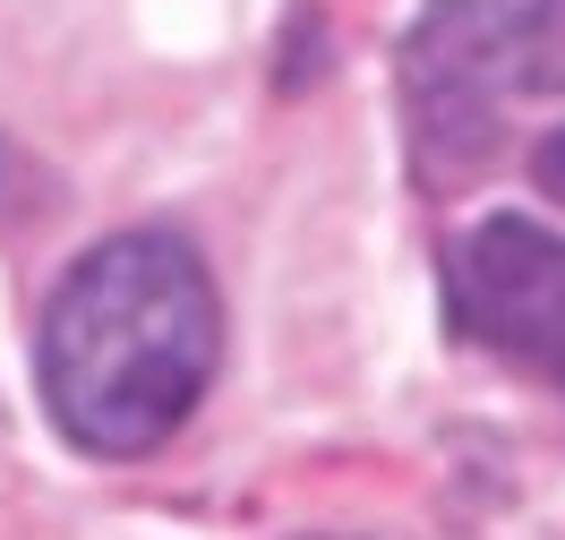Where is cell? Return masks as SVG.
Returning a JSON list of instances; mask_svg holds the SVG:
<instances>
[{"label":"cell","mask_w":565,"mask_h":540,"mask_svg":"<svg viewBox=\"0 0 565 540\" xmlns=\"http://www.w3.org/2000/svg\"><path fill=\"white\" fill-rule=\"evenodd\" d=\"M455 326L497 360L565 387V241L523 215H489L455 250Z\"/></svg>","instance_id":"cell-3"},{"label":"cell","mask_w":565,"mask_h":540,"mask_svg":"<svg viewBox=\"0 0 565 540\" xmlns=\"http://www.w3.org/2000/svg\"><path fill=\"white\" fill-rule=\"evenodd\" d=\"M223 352V309L198 250L172 232H129L86 250L43 300V403L86 455H154L198 412Z\"/></svg>","instance_id":"cell-1"},{"label":"cell","mask_w":565,"mask_h":540,"mask_svg":"<svg viewBox=\"0 0 565 540\" xmlns=\"http://www.w3.org/2000/svg\"><path fill=\"white\" fill-rule=\"evenodd\" d=\"M531 180H540V189L565 207V129H548V138H540V155H531Z\"/></svg>","instance_id":"cell-4"},{"label":"cell","mask_w":565,"mask_h":540,"mask_svg":"<svg viewBox=\"0 0 565 540\" xmlns=\"http://www.w3.org/2000/svg\"><path fill=\"white\" fill-rule=\"evenodd\" d=\"M531 27L505 9V0H437L420 27H412V52H403V86H412V129H420L428 163H480L497 138V112L514 86H540L548 70H531Z\"/></svg>","instance_id":"cell-2"}]
</instances>
